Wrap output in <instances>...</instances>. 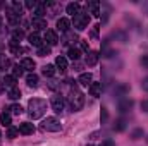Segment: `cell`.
<instances>
[{"instance_id":"cell-31","label":"cell","mask_w":148,"mask_h":146,"mask_svg":"<svg viewBox=\"0 0 148 146\" xmlns=\"http://www.w3.org/2000/svg\"><path fill=\"white\" fill-rule=\"evenodd\" d=\"M10 115H21L23 112H24V108L21 107V105H17V103H14V105H10Z\"/></svg>"},{"instance_id":"cell-42","label":"cell","mask_w":148,"mask_h":146,"mask_svg":"<svg viewBox=\"0 0 148 146\" xmlns=\"http://www.w3.org/2000/svg\"><path fill=\"white\" fill-rule=\"evenodd\" d=\"M79 46H81V50H83V52H86V53L90 52V46H88V41H79Z\"/></svg>"},{"instance_id":"cell-16","label":"cell","mask_w":148,"mask_h":146,"mask_svg":"<svg viewBox=\"0 0 148 146\" xmlns=\"http://www.w3.org/2000/svg\"><path fill=\"white\" fill-rule=\"evenodd\" d=\"M0 122H2V126L10 127V124H12V115H10L9 110H3V112L0 113Z\"/></svg>"},{"instance_id":"cell-13","label":"cell","mask_w":148,"mask_h":146,"mask_svg":"<svg viewBox=\"0 0 148 146\" xmlns=\"http://www.w3.org/2000/svg\"><path fill=\"white\" fill-rule=\"evenodd\" d=\"M28 41H29V45H33V46H36V48L43 46V40H41V36L38 35L36 31H35V33H31V35L28 36Z\"/></svg>"},{"instance_id":"cell-45","label":"cell","mask_w":148,"mask_h":146,"mask_svg":"<svg viewBox=\"0 0 148 146\" xmlns=\"http://www.w3.org/2000/svg\"><path fill=\"white\" fill-rule=\"evenodd\" d=\"M98 28H100V26H95V29L91 31V38H93V40H97V38H98Z\"/></svg>"},{"instance_id":"cell-9","label":"cell","mask_w":148,"mask_h":146,"mask_svg":"<svg viewBox=\"0 0 148 146\" xmlns=\"http://www.w3.org/2000/svg\"><path fill=\"white\" fill-rule=\"evenodd\" d=\"M98 59H100V53H98V52H95V50H90V52L86 53V65H90V67L97 65Z\"/></svg>"},{"instance_id":"cell-36","label":"cell","mask_w":148,"mask_h":146,"mask_svg":"<svg viewBox=\"0 0 148 146\" xmlns=\"http://www.w3.org/2000/svg\"><path fill=\"white\" fill-rule=\"evenodd\" d=\"M9 65H10V62H9L3 55H0V71H5Z\"/></svg>"},{"instance_id":"cell-40","label":"cell","mask_w":148,"mask_h":146,"mask_svg":"<svg viewBox=\"0 0 148 146\" xmlns=\"http://www.w3.org/2000/svg\"><path fill=\"white\" fill-rule=\"evenodd\" d=\"M107 119H109V112H107V108L103 107L102 112H100V120H102V124H105V122H107Z\"/></svg>"},{"instance_id":"cell-29","label":"cell","mask_w":148,"mask_h":146,"mask_svg":"<svg viewBox=\"0 0 148 146\" xmlns=\"http://www.w3.org/2000/svg\"><path fill=\"white\" fill-rule=\"evenodd\" d=\"M10 10L16 14V16H23V3H19V2H12V7H10Z\"/></svg>"},{"instance_id":"cell-4","label":"cell","mask_w":148,"mask_h":146,"mask_svg":"<svg viewBox=\"0 0 148 146\" xmlns=\"http://www.w3.org/2000/svg\"><path fill=\"white\" fill-rule=\"evenodd\" d=\"M41 129L47 131V132H59V131H62V124H60V120L55 119V117H47V119L41 122Z\"/></svg>"},{"instance_id":"cell-23","label":"cell","mask_w":148,"mask_h":146,"mask_svg":"<svg viewBox=\"0 0 148 146\" xmlns=\"http://www.w3.org/2000/svg\"><path fill=\"white\" fill-rule=\"evenodd\" d=\"M76 41H79V40H77V35H76L74 31H67V33H64V40H62V43H76Z\"/></svg>"},{"instance_id":"cell-21","label":"cell","mask_w":148,"mask_h":146,"mask_svg":"<svg viewBox=\"0 0 148 146\" xmlns=\"http://www.w3.org/2000/svg\"><path fill=\"white\" fill-rule=\"evenodd\" d=\"M67 57H69L73 62H77V60H79V57H81V50L71 46V48H69V52H67Z\"/></svg>"},{"instance_id":"cell-44","label":"cell","mask_w":148,"mask_h":146,"mask_svg":"<svg viewBox=\"0 0 148 146\" xmlns=\"http://www.w3.org/2000/svg\"><path fill=\"white\" fill-rule=\"evenodd\" d=\"M140 107H141V110H143V112H145V113H148V100H143V102H141V105H140Z\"/></svg>"},{"instance_id":"cell-15","label":"cell","mask_w":148,"mask_h":146,"mask_svg":"<svg viewBox=\"0 0 148 146\" xmlns=\"http://www.w3.org/2000/svg\"><path fill=\"white\" fill-rule=\"evenodd\" d=\"M88 89H90V95H91V96L98 98V96H100V93H102V83H91Z\"/></svg>"},{"instance_id":"cell-48","label":"cell","mask_w":148,"mask_h":146,"mask_svg":"<svg viewBox=\"0 0 148 146\" xmlns=\"http://www.w3.org/2000/svg\"><path fill=\"white\" fill-rule=\"evenodd\" d=\"M0 26H2V17H0Z\"/></svg>"},{"instance_id":"cell-18","label":"cell","mask_w":148,"mask_h":146,"mask_svg":"<svg viewBox=\"0 0 148 146\" xmlns=\"http://www.w3.org/2000/svg\"><path fill=\"white\" fill-rule=\"evenodd\" d=\"M55 65L59 67L60 72H66V69H67V59L62 57V55H59V57L55 59Z\"/></svg>"},{"instance_id":"cell-6","label":"cell","mask_w":148,"mask_h":146,"mask_svg":"<svg viewBox=\"0 0 148 146\" xmlns=\"http://www.w3.org/2000/svg\"><path fill=\"white\" fill-rule=\"evenodd\" d=\"M133 105H134V100L133 98H121L119 103H117V110L121 113H126V112H129V110L133 108Z\"/></svg>"},{"instance_id":"cell-43","label":"cell","mask_w":148,"mask_h":146,"mask_svg":"<svg viewBox=\"0 0 148 146\" xmlns=\"http://www.w3.org/2000/svg\"><path fill=\"white\" fill-rule=\"evenodd\" d=\"M141 88L148 93V76H147V77H143V81H141Z\"/></svg>"},{"instance_id":"cell-51","label":"cell","mask_w":148,"mask_h":146,"mask_svg":"<svg viewBox=\"0 0 148 146\" xmlns=\"http://www.w3.org/2000/svg\"><path fill=\"white\" fill-rule=\"evenodd\" d=\"M0 134H2V132H0Z\"/></svg>"},{"instance_id":"cell-20","label":"cell","mask_w":148,"mask_h":146,"mask_svg":"<svg viewBox=\"0 0 148 146\" xmlns=\"http://www.w3.org/2000/svg\"><path fill=\"white\" fill-rule=\"evenodd\" d=\"M112 38L119 40L121 43H126V41H127V33L122 31V29H115V31H112Z\"/></svg>"},{"instance_id":"cell-46","label":"cell","mask_w":148,"mask_h":146,"mask_svg":"<svg viewBox=\"0 0 148 146\" xmlns=\"http://www.w3.org/2000/svg\"><path fill=\"white\" fill-rule=\"evenodd\" d=\"M102 146H115V143L110 141V139H107V141H103V143H102Z\"/></svg>"},{"instance_id":"cell-7","label":"cell","mask_w":148,"mask_h":146,"mask_svg":"<svg viewBox=\"0 0 148 146\" xmlns=\"http://www.w3.org/2000/svg\"><path fill=\"white\" fill-rule=\"evenodd\" d=\"M48 46H55L57 43H59V36H57V33L53 31V29H47V33H45V40H43Z\"/></svg>"},{"instance_id":"cell-1","label":"cell","mask_w":148,"mask_h":146,"mask_svg":"<svg viewBox=\"0 0 148 146\" xmlns=\"http://www.w3.org/2000/svg\"><path fill=\"white\" fill-rule=\"evenodd\" d=\"M45 112H47V102L45 100H41V98H31L28 102V113H29V117L33 120L41 119L45 115Z\"/></svg>"},{"instance_id":"cell-47","label":"cell","mask_w":148,"mask_h":146,"mask_svg":"<svg viewBox=\"0 0 148 146\" xmlns=\"http://www.w3.org/2000/svg\"><path fill=\"white\" fill-rule=\"evenodd\" d=\"M73 67H74V71H81V64H77V62L73 64Z\"/></svg>"},{"instance_id":"cell-14","label":"cell","mask_w":148,"mask_h":146,"mask_svg":"<svg viewBox=\"0 0 148 146\" xmlns=\"http://www.w3.org/2000/svg\"><path fill=\"white\" fill-rule=\"evenodd\" d=\"M77 83H79L81 86H88V88H90V84L93 83V76H91L90 72H83L81 76H79Z\"/></svg>"},{"instance_id":"cell-5","label":"cell","mask_w":148,"mask_h":146,"mask_svg":"<svg viewBox=\"0 0 148 146\" xmlns=\"http://www.w3.org/2000/svg\"><path fill=\"white\" fill-rule=\"evenodd\" d=\"M50 105H52V108H53L55 113H60V115H62L64 107H66V103H64V98H62V96H52Z\"/></svg>"},{"instance_id":"cell-19","label":"cell","mask_w":148,"mask_h":146,"mask_svg":"<svg viewBox=\"0 0 148 146\" xmlns=\"http://www.w3.org/2000/svg\"><path fill=\"white\" fill-rule=\"evenodd\" d=\"M126 127H127V120L126 119H117L115 120V124H114V131H117V132H122V131H126Z\"/></svg>"},{"instance_id":"cell-17","label":"cell","mask_w":148,"mask_h":146,"mask_svg":"<svg viewBox=\"0 0 148 146\" xmlns=\"http://www.w3.org/2000/svg\"><path fill=\"white\" fill-rule=\"evenodd\" d=\"M9 48H10V52H12V53H16V55H19V53H23V52H24V50H23V46L19 45V41H17V40H14V38L10 40Z\"/></svg>"},{"instance_id":"cell-22","label":"cell","mask_w":148,"mask_h":146,"mask_svg":"<svg viewBox=\"0 0 148 146\" xmlns=\"http://www.w3.org/2000/svg\"><path fill=\"white\" fill-rule=\"evenodd\" d=\"M41 72H43V76H45V77H53V76H55V65L47 64V65H43Z\"/></svg>"},{"instance_id":"cell-39","label":"cell","mask_w":148,"mask_h":146,"mask_svg":"<svg viewBox=\"0 0 148 146\" xmlns=\"http://www.w3.org/2000/svg\"><path fill=\"white\" fill-rule=\"evenodd\" d=\"M26 9H29V10H35L36 9V5H38V0H26Z\"/></svg>"},{"instance_id":"cell-8","label":"cell","mask_w":148,"mask_h":146,"mask_svg":"<svg viewBox=\"0 0 148 146\" xmlns=\"http://www.w3.org/2000/svg\"><path fill=\"white\" fill-rule=\"evenodd\" d=\"M17 129H19V134H24V136H31L35 132V126L31 122H23V124H19Z\"/></svg>"},{"instance_id":"cell-28","label":"cell","mask_w":148,"mask_h":146,"mask_svg":"<svg viewBox=\"0 0 148 146\" xmlns=\"http://www.w3.org/2000/svg\"><path fill=\"white\" fill-rule=\"evenodd\" d=\"M7 96L10 98V100H19L21 98V89L16 86V88H12V89H9V93H7Z\"/></svg>"},{"instance_id":"cell-27","label":"cell","mask_w":148,"mask_h":146,"mask_svg":"<svg viewBox=\"0 0 148 146\" xmlns=\"http://www.w3.org/2000/svg\"><path fill=\"white\" fill-rule=\"evenodd\" d=\"M2 81H3V84H5V86H7L9 89L16 88V83H17V79H16L14 76H5V77H3Z\"/></svg>"},{"instance_id":"cell-30","label":"cell","mask_w":148,"mask_h":146,"mask_svg":"<svg viewBox=\"0 0 148 146\" xmlns=\"http://www.w3.org/2000/svg\"><path fill=\"white\" fill-rule=\"evenodd\" d=\"M115 93H117L119 96H124L126 93H129V86H127V84H117V86H115Z\"/></svg>"},{"instance_id":"cell-50","label":"cell","mask_w":148,"mask_h":146,"mask_svg":"<svg viewBox=\"0 0 148 146\" xmlns=\"http://www.w3.org/2000/svg\"><path fill=\"white\" fill-rule=\"evenodd\" d=\"M147 143H148V136H147Z\"/></svg>"},{"instance_id":"cell-10","label":"cell","mask_w":148,"mask_h":146,"mask_svg":"<svg viewBox=\"0 0 148 146\" xmlns=\"http://www.w3.org/2000/svg\"><path fill=\"white\" fill-rule=\"evenodd\" d=\"M69 28H71V21H69L67 17H60V19L57 21V29H59V31L67 33V31H69Z\"/></svg>"},{"instance_id":"cell-37","label":"cell","mask_w":148,"mask_h":146,"mask_svg":"<svg viewBox=\"0 0 148 146\" xmlns=\"http://www.w3.org/2000/svg\"><path fill=\"white\" fill-rule=\"evenodd\" d=\"M47 86H48V89H52V91H55V89H59V88L62 86V83H59V81H50V83H48Z\"/></svg>"},{"instance_id":"cell-3","label":"cell","mask_w":148,"mask_h":146,"mask_svg":"<svg viewBox=\"0 0 148 146\" xmlns=\"http://www.w3.org/2000/svg\"><path fill=\"white\" fill-rule=\"evenodd\" d=\"M73 24H74V28H76L77 31L86 29V28H88V24H90V16H88V12L79 10V12L73 17Z\"/></svg>"},{"instance_id":"cell-49","label":"cell","mask_w":148,"mask_h":146,"mask_svg":"<svg viewBox=\"0 0 148 146\" xmlns=\"http://www.w3.org/2000/svg\"><path fill=\"white\" fill-rule=\"evenodd\" d=\"M86 146H95V145H86Z\"/></svg>"},{"instance_id":"cell-24","label":"cell","mask_w":148,"mask_h":146,"mask_svg":"<svg viewBox=\"0 0 148 146\" xmlns=\"http://www.w3.org/2000/svg\"><path fill=\"white\" fill-rule=\"evenodd\" d=\"M66 10H67V14H71V16H76L79 10H81V7H79V3H76V2H71V3H67V7H66Z\"/></svg>"},{"instance_id":"cell-26","label":"cell","mask_w":148,"mask_h":146,"mask_svg":"<svg viewBox=\"0 0 148 146\" xmlns=\"http://www.w3.org/2000/svg\"><path fill=\"white\" fill-rule=\"evenodd\" d=\"M88 7H90V10H91V14L93 16H100V2H95V0H91V2H88Z\"/></svg>"},{"instance_id":"cell-2","label":"cell","mask_w":148,"mask_h":146,"mask_svg":"<svg viewBox=\"0 0 148 146\" xmlns=\"http://www.w3.org/2000/svg\"><path fill=\"white\" fill-rule=\"evenodd\" d=\"M67 103H69V107H71V110H73V112H79V110L84 107V95H83L77 88L69 89Z\"/></svg>"},{"instance_id":"cell-12","label":"cell","mask_w":148,"mask_h":146,"mask_svg":"<svg viewBox=\"0 0 148 146\" xmlns=\"http://www.w3.org/2000/svg\"><path fill=\"white\" fill-rule=\"evenodd\" d=\"M31 26H33L36 31L47 29V21H45L43 17H33V19H31Z\"/></svg>"},{"instance_id":"cell-38","label":"cell","mask_w":148,"mask_h":146,"mask_svg":"<svg viewBox=\"0 0 148 146\" xmlns=\"http://www.w3.org/2000/svg\"><path fill=\"white\" fill-rule=\"evenodd\" d=\"M12 36H14V40H17V41H21V40L24 38V31H23V29H14V33H12Z\"/></svg>"},{"instance_id":"cell-32","label":"cell","mask_w":148,"mask_h":146,"mask_svg":"<svg viewBox=\"0 0 148 146\" xmlns=\"http://www.w3.org/2000/svg\"><path fill=\"white\" fill-rule=\"evenodd\" d=\"M17 134H19V129H17V127H12V126H10V127L7 129V138H9V139H16Z\"/></svg>"},{"instance_id":"cell-11","label":"cell","mask_w":148,"mask_h":146,"mask_svg":"<svg viewBox=\"0 0 148 146\" xmlns=\"http://www.w3.org/2000/svg\"><path fill=\"white\" fill-rule=\"evenodd\" d=\"M21 67H23L24 71H29V72H33V71H35V67H36V64H35V60H33V59H29V57H24V59L21 60Z\"/></svg>"},{"instance_id":"cell-33","label":"cell","mask_w":148,"mask_h":146,"mask_svg":"<svg viewBox=\"0 0 148 146\" xmlns=\"http://www.w3.org/2000/svg\"><path fill=\"white\" fill-rule=\"evenodd\" d=\"M24 74V69L21 67V65H12V76L17 79V77H21Z\"/></svg>"},{"instance_id":"cell-41","label":"cell","mask_w":148,"mask_h":146,"mask_svg":"<svg viewBox=\"0 0 148 146\" xmlns=\"http://www.w3.org/2000/svg\"><path fill=\"white\" fill-rule=\"evenodd\" d=\"M140 64H141V67H143V69H148V55H141Z\"/></svg>"},{"instance_id":"cell-25","label":"cell","mask_w":148,"mask_h":146,"mask_svg":"<svg viewBox=\"0 0 148 146\" xmlns=\"http://www.w3.org/2000/svg\"><path fill=\"white\" fill-rule=\"evenodd\" d=\"M26 83H28L29 88H38V76L35 72L28 74V76H26Z\"/></svg>"},{"instance_id":"cell-35","label":"cell","mask_w":148,"mask_h":146,"mask_svg":"<svg viewBox=\"0 0 148 146\" xmlns=\"http://www.w3.org/2000/svg\"><path fill=\"white\" fill-rule=\"evenodd\" d=\"M140 138H143V129H134L133 132H131V139H140Z\"/></svg>"},{"instance_id":"cell-34","label":"cell","mask_w":148,"mask_h":146,"mask_svg":"<svg viewBox=\"0 0 148 146\" xmlns=\"http://www.w3.org/2000/svg\"><path fill=\"white\" fill-rule=\"evenodd\" d=\"M38 55H40V57H47V55H50V46H48V45L40 46V48H38Z\"/></svg>"}]
</instances>
